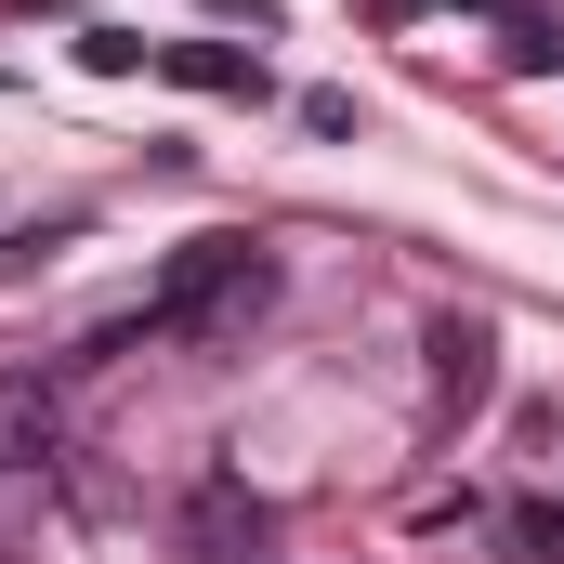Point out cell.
Here are the masks:
<instances>
[{
  "label": "cell",
  "mask_w": 564,
  "mask_h": 564,
  "mask_svg": "<svg viewBox=\"0 0 564 564\" xmlns=\"http://www.w3.org/2000/svg\"><path fill=\"white\" fill-rule=\"evenodd\" d=\"M276 302V250L263 237H184L158 289H144V328L158 341H250V315Z\"/></svg>",
  "instance_id": "6da1fadb"
},
{
  "label": "cell",
  "mask_w": 564,
  "mask_h": 564,
  "mask_svg": "<svg viewBox=\"0 0 564 564\" xmlns=\"http://www.w3.org/2000/svg\"><path fill=\"white\" fill-rule=\"evenodd\" d=\"M184 552L197 564H263L276 552V512H263L237 473H197V486H184Z\"/></svg>",
  "instance_id": "7a4b0ae2"
},
{
  "label": "cell",
  "mask_w": 564,
  "mask_h": 564,
  "mask_svg": "<svg viewBox=\"0 0 564 564\" xmlns=\"http://www.w3.org/2000/svg\"><path fill=\"white\" fill-rule=\"evenodd\" d=\"M26 473H66V408L40 368H0V486H26Z\"/></svg>",
  "instance_id": "3957f363"
},
{
  "label": "cell",
  "mask_w": 564,
  "mask_h": 564,
  "mask_svg": "<svg viewBox=\"0 0 564 564\" xmlns=\"http://www.w3.org/2000/svg\"><path fill=\"white\" fill-rule=\"evenodd\" d=\"M499 394V328L486 315H433V421H473Z\"/></svg>",
  "instance_id": "277c9868"
},
{
  "label": "cell",
  "mask_w": 564,
  "mask_h": 564,
  "mask_svg": "<svg viewBox=\"0 0 564 564\" xmlns=\"http://www.w3.org/2000/svg\"><path fill=\"white\" fill-rule=\"evenodd\" d=\"M158 79H184V93H263V53H237V40H158Z\"/></svg>",
  "instance_id": "5b68a950"
},
{
  "label": "cell",
  "mask_w": 564,
  "mask_h": 564,
  "mask_svg": "<svg viewBox=\"0 0 564 564\" xmlns=\"http://www.w3.org/2000/svg\"><path fill=\"white\" fill-rule=\"evenodd\" d=\"M499 539H512V564H564V499H512Z\"/></svg>",
  "instance_id": "8992f818"
},
{
  "label": "cell",
  "mask_w": 564,
  "mask_h": 564,
  "mask_svg": "<svg viewBox=\"0 0 564 564\" xmlns=\"http://www.w3.org/2000/svg\"><path fill=\"white\" fill-rule=\"evenodd\" d=\"M66 237H79V224H13V237H0V276H40Z\"/></svg>",
  "instance_id": "52a82bcc"
},
{
  "label": "cell",
  "mask_w": 564,
  "mask_h": 564,
  "mask_svg": "<svg viewBox=\"0 0 564 564\" xmlns=\"http://www.w3.org/2000/svg\"><path fill=\"white\" fill-rule=\"evenodd\" d=\"M79 66H106V79H132V66H158V40H132V26H93V40H79Z\"/></svg>",
  "instance_id": "ba28073f"
},
{
  "label": "cell",
  "mask_w": 564,
  "mask_h": 564,
  "mask_svg": "<svg viewBox=\"0 0 564 564\" xmlns=\"http://www.w3.org/2000/svg\"><path fill=\"white\" fill-rule=\"evenodd\" d=\"M210 13H250V26H276V0H210Z\"/></svg>",
  "instance_id": "9c48e42d"
}]
</instances>
